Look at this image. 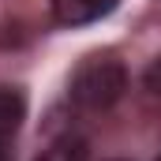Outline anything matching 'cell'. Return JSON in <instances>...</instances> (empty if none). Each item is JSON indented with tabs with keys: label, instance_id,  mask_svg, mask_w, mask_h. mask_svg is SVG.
Returning a JSON list of instances; mask_svg holds the SVG:
<instances>
[{
	"label": "cell",
	"instance_id": "1",
	"mask_svg": "<svg viewBox=\"0 0 161 161\" xmlns=\"http://www.w3.org/2000/svg\"><path fill=\"white\" fill-rule=\"evenodd\" d=\"M127 90V71L116 56H86L71 75V101L79 109H113Z\"/></svg>",
	"mask_w": 161,
	"mask_h": 161
},
{
	"label": "cell",
	"instance_id": "2",
	"mask_svg": "<svg viewBox=\"0 0 161 161\" xmlns=\"http://www.w3.org/2000/svg\"><path fill=\"white\" fill-rule=\"evenodd\" d=\"M53 4V19L64 26H86L97 23L101 15H109L120 0H49Z\"/></svg>",
	"mask_w": 161,
	"mask_h": 161
},
{
	"label": "cell",
	"instance_id": "3",
	"mask_svg": "<svg viewBox=\"0 0 161 161\" xmlns=\"http://www.w3.org/2000/svg\"><path fill=\"white\" fill-rule=\"evenodd\" d=\"M23 116H26V97H23V90L0 86V135H4V139H15Z\"/></svg>",
	"mask_w": 161,
	"mask_h": 161
},
{
	"label": "cell",
	"instance_id": "4",
	"mask_svg": "<svg viewBox=\"0 0 161 161\" xmlns=\"http://www.w3.org/2000/svg\"><path fill=\"white\" fill-rule=\"evenodd\" d=\"M38 161H86V142L82 139H56L45 154H41Z\"/></svg>",
	"mask_w": 161,
	"mask_h": 161
},
{
	"label": "cell",
	"instance_id": "5",
	"mask_svg": "<svg viewBox=\"0 0 161 161\" xmlns=\"http://www.w3.org/2000/svg\"><path fill=\"white\" fill-rule=\"evenodd\" d=\"M146 86H150L154 94H161V56L150 64V68H146Z\"/></svg>",
	"mask_w": 161,
	"mask_h": 161
},
{
	"label": "cell",
	"instance_id": "6",
	"mask_svg": "<svg viewBox=\"0 0 161 161\" xmlns=\"http://www.w3.org/2000/svg\"><path fill=\"white\" fill-rule=\"evenodd\" d=\"M0 161H15V154H11V139H4V135H0Z\"/></svg>",
	"mask_w": 161,
	"mask_h": 161
},
{
	"label": "cell",
	"instance_id": "7",
	"mask_svg": "<svg viewBox=\"0 0 161 161\" xmlns=\"http://www.w3.org/2000/svg\"><path fill=\"white\" fill-rule=\"evenodd\" d=\"M158 161H161V158H158Z\"/></svg>",
	"mask_w": 161,
	"mask_h": 161
}]
</instances>
